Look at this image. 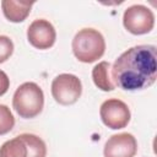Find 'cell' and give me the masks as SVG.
Returning <instances> with one entry per match:
<instances>
[{"label": "cell", "mask_w": 157, "mask_h": 157, "mask_svg": "<svg viewBox=\"0 0 157 157\" xmlns=\"http://www.w3.org/2000/svg\"><path fill=\"white\" fill-rule=\"evenodd\" d=\"M99 115L105 126L113 130L125 128L130 121V109L123 101L109 98L104 101L99 109Z\"/></svg>", "instance_id": "7"}, {"label": "cell", "mask_w": 157, "mask_h": 157, "mask_svg": "<svg viewBox=\"0 0 157 157\" xmlns=\"http://www.w3.org/2000/svg\"><path fill=\"white\" fill-rule=\"evenodd\" d=\"M113 83L124 91H140L157 78L156 45L141 44L124 52L110 69Z\"/></svg>", "instance_id": "1"}, {"label": "cell", "mask_w": 157, "mask_h": 157, "mask_svg": "<svg viewBox=\"0 0 157 157\" xmlns=\"http://www.w3.org/2000/svg\"><path fill=\"white\" fill-rule=\"evenodd\" d=\"M13 53V43L7 36H0V64L6 61Z\"/></svg>", "instance_id": "13"}, {"label": "cell", "mask_w": 157, "mask_h": 157, "mask_svg": "<svg viewBox=\"0 0 157 157\" xmlns=\"http://www.w3.org/2000/svg\"><path fill=\"white\" fill-rule=\"evenodd\" d=\"M28 42L37 49L44 50L54 45L56 39V32L54 26L43 18L34 20L27 29Z\"/></svg>", "instance_id": "8"}, {"label": "cell", "mask_w": 157, "mask_h": 157, "mask_svg": "<svg viewBox=\"0 0 157 157\" xmlns=\"http://www.w3.org/2000/svg\"><path fill=\"white\" fill-rule=\"evenodd\" d=\"M82 93V83L76 75L60 74L52 82V96L61 105L77 102Z\"/></svg>", "instance_id": "5"}, {"label": "cell", "mask_w": 157, "mask_h": 157, "mask_svg": "<svg viewBox=\"0 0 157 157\" xmlns=\"http://www.w3.org/2000/svg\"><path fill=\"white\" fill-rule=\"evenodd\" d=\"M34 1H18V0H2L1 7L4 16L10 22H22L31 12Z\"/></svg>", "instance_id": "10"}, {"label": "cell", "mask_w": 157, "mask_h": 157, "mask_svg": "<svg viewBox=\"0 0 157 157\" xmlns=\"http://www.w3.org/2000/svg\"><path fill=\"white\" fill-rule=\"evenodd\" d=\"M44 105V93L36 82H25L17 87L12 98V107L23 119L37 117Z\"/></svg>", "instance_id": "3"}, {"label": "cell", "mask_w": 157, "mask_h": 157, "mask_svg": "<svg viewBox=\"0 0 157 157\" xmlns=\"http://www.w3.org/2000/svg\"><path fill=\"white\" fill-rule=\"evenodd\" d=\"M15 125V118L10 108L5 104H0V135H5L12 130Z\"/></svg>", "instance_id": "12"}, {"label": "cell", "mask_w": 157, "mask_h": 157, "mask_svg": "<svg viewBox=\"0 0 157 157\" xmlns=\"http://www.w3.org/2000/svg\"><path fill=\"white\" fill-rule=\"evenodd\" d=\"M72 52L81 63H93L103 56L105 40L101 32L93 28L80 29L72 39Z\"/></svg>", "instance_id": "2"}, {"label": "cell", "mask_w": 157, "mask_h": 157, "mask_svg": "<svg viewBox=\"0 0 157 157\" xmlns=\"http://www.w3.org/2000/svg\"><path fill=\"white\" fill-rule=\"evenodd\" d=\"M47 146L34 134H21L5 141L0 147V157H45Z\"/></svg>", "instance_id": "4"}, {"label": "cell", "mask_w": 157, "mask_h": 157, "mask_svg": "<svg viewBox=\"0 0 157 157\" xmlns=\"http://www.w3.org/2000/svg\"><path fill=\"white\" fill-rule=\"evenodd\" d=\"M110 69L112 65L109 61H101L92 69V78L94 85L102 90V91H113L115 88V85L113 83L112 76H110Z\"/></svg>", "instance_id": "11"}, {"label": "cell", "mask_w": 157, "mask_h": 157, "mask_svg": "<svg viewBox=\"0 0 157 157\" xmlns=\"http://www.w3.org/2000/svg\"><path fill=\"white\" fill-rule=\"evenodd\" d=\"M137 152V141L134 135L121 132L112 135L103 150L104 157H134Z\"/></svg>", "instance_id": "9"}, {"label": "cell", "mask_w": 157, "mask_h": 157, "mask_svg": "<svg viewBox=\"0 0 157 157\" xmlns=\"http://www.w3.org/2000/svg\"><path fill=\"white\" fill-rule=\"evenodd\" d=\"M123 25L132 34H146L155 26V15L144 5H132L124 11Z\"/></svg>", "instance_id": "6"}, {"label": "cell", "mask_w": 157, "mask_h": 157, "mask_svg": "<svg viewBox=\"0 0 157 157\" xmlns=\"http://www.w3.org/2000/svg\"><path fill=\"white\" fill-rule=\"evenodd\" d=\"M10 87V78L6 75V72H4L2 70H0V96H4Z\"/></svg>", "instance_id": "14"}]
</instances>
